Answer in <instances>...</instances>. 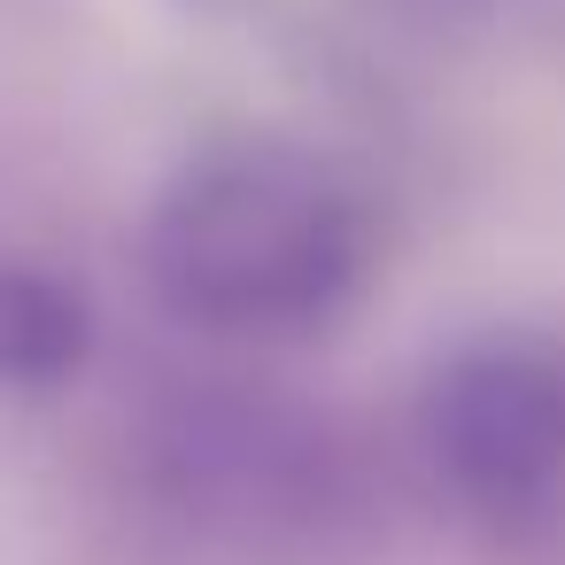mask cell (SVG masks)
<instances>
[{"label": "cell", "mask_w": 565, "mask_h": 565, "mask_svg": "<svg viewBox=\"0 0 565 565\" xmlns=\"http://www.w3.org/2000/svg\"><path fill=\"white\" fill-rule=\"evenodd\" d=\"M148 302L225 349L333 333L372 287V210L356 179L287 132L186 148L132 233Z\"/></svg>", "instance_id": "cell-1"}, {"label": "cell", "mask_w": 565, "mask_h": 565, "mask_svg": "<svg viewBox=\"0 0 565 565\" xmlns=\"http://www.w3.org/2000/svg\"><path fill=\"white\" fill-rule=\"evenodd\" d=\"M94 349V310L55 271L0 256V387H63Z\"/></svg>", "instance_id": "cell-3"}, {"label": "cell", "mask_w": 565, "mask_h": 565, "mask_svg": "<svg viewBox=\"0 0 565 565\" xmlns=\"http://www.w3.org/2000/svg\"><path fill=\"white\" fill-rule=\"evenodd\" d=\"M411 457L465 526H550L565 511V349L519 326L449 341L418 372Z\"/></svg>", "instance_id": "cell-2"}]
</instances>
